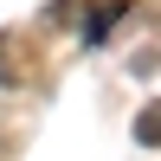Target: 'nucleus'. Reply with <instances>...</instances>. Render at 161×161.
I'll list each match as a JSON object with an SVG mask.
<instances>
[{"label":"nucleus","instance_id":"f03ea898","mask_svg":"<svg viewBox=\"0 0 161 161\" xmlns=\"http://www.w3.org/2000/svg\"><path fill=\"white\" fill-rule=\"evenodd\" d=\"M136 142L142 148H161V103H148V110L136 116Z\"/></svg>","mask_w":161,"mask_h":161},{"label":"nucleus","instance_id":"f257e3e1","mask_svg":"<svg viewBox=\"0 0 161 161\" xmlns=\"http://www.w3.org/2000/svg\"><path fill=\"white\" fill-rule=\"evenodd\" d=\"M123 19V0H97L90 7V19H84V45H103V32Z\"/></svg>","mask_w":161,"mask_h":161}]
</instances>
